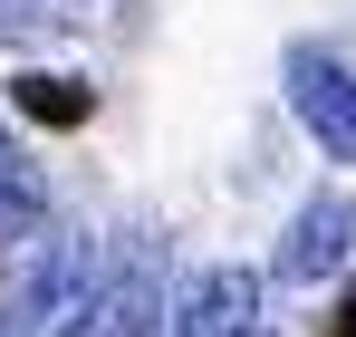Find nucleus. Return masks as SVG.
Here are the masks:
<instances>
[{"label": "nucleus", "instance_id": "nucleus-1", "mask_svg": "<svg viewBox=\"0 0 356 337\" xmlns=\"http://www.w3.org/2000/svg\"><path fill=\"white\" fill-rule=\"evenodd\" d=\"M106 270H116V260H106L87 231H58L49 251L19 260V280H10V299H0V337H87Z\"/></svg>", "mask_w": 356, "mask_h": 337}, {"label": "nucleus", "instance_id": "nucleus-2", "mask_svg": "<svg viewBox=\"0 0 356 337\" xmlns=\"http://www.w3.org/2000/svg\"><path fill=\"white\" fill-rule=\"evenodd\" d=\"M289 97H298V116H308V135H318L337 164H356V77L347 68L318 58V49H298L289 58Z\"/></svg>", "mask_w": 356, "mask_h": 337}, {"label": "nucleus", "instance_id": "nucleus-3", "mask_svg": "<svg viewBox=\"0 0 356 337\" xmlns=\"http://www.w3.org/2000/svg\"><path fill=\"white\" fill-rule=\"evenodd\" d=\"M250 328H260V280L250 270H202L164 318V337H250Z\"/></svg>", "mask_w": 356, "mask_h": 337}, {"label": "nucleus", "instance_id": "nucleus-4", "mask_svg": "<svg viewBox=\"0 0 356 337\" xmlns=\"http://www.w3.org/2000/svg\"><path fill=\"white\" fill-rule=\"evenodd\" d=\"M347 251H356V203L347 193H308L298 222H289L280 270H289V280H327V270H347Z\"/></svg>", "mask_w": 356, "mask_h": 337}, {"label": "nucleus", "instance_id": "nucleus-5", "mask_svg": "<svg viewBox=\"0 0 356 337\" xmlns=\"http://www.w3.org/2000/svg\"><path fill=\"white\" fill-rule=\"evenodd\" d=\"M164 318H154V251H125L116 270H106V289H97V318H87V337H154Z\"/></svg>", "mask_w": 356, "mask_h": 337}, {"label": "nucleus", "instance_id": "nucleus-6", "mask_svg": "<svg viewBox=\"0 0 356 337\" xmlns=\"http://www.w3.org/2000/svg\"><path fill=\"white\" fill-rule=\"evenodd\" d=\"M39 212H49V183H39V164L19 155V135L0 125V241L39 231Z\"/></svg>", "mask_w": 356, "mask_h": 337}, {"label": "nucleus", "instance_id": "nucleus-7", "mask_svg": "<svg viewBox=\"0 0 356 337\" xmlns=\"http://www.w3.org/2000/svg\"><path fill=\"white\" fill-rule=\"evenodd\" d=\"M87 107H97V97H87L77 77H49V68L19 77V116H39V125H87Z\"/></svg>", "mask_w": 356, "mask_h": 337}, {"label": "nucleus", "instance_id": "nucleus-8", "mask_svg": "<svg viewBox=\"0 0 356 337\" xmlns=\"http://www.w3.org/2000/svg\"><path fill=\"white\" fill-rule=\"evenodd\" d=\"M39 19H49V10H39V0H0V39H29V29H39Z\"/></svg>", "mask_w": 356, "mask_h": 337}, {"label": "nucleus", "instance_id": "nucleus-9", "mask_svg": "<svg viewBox=\"0 0 356 337\" xmlns=\"http://www.w3.org/2000/svg\"><path fill=\"white\" fill-rule=\"evenodd\" d=\"M337 337H356V289H347V308H337Z\"/></svg>", "mask_w": 356, "mask_h": 337}, {"label": "nucleus", "instance_id": "nucleus-10", "mask_svg": "<svg viewBox=\"0 0 356 337\" xmlns=\"http://www.w3.org/2000/svg\"><path fill=\"white\" fill-rule=\"evenodd\" d=\"M250 337H270V328H250Z\"/></svg>", "mask_w": 356, "mask_h": 337}]
</instances>
